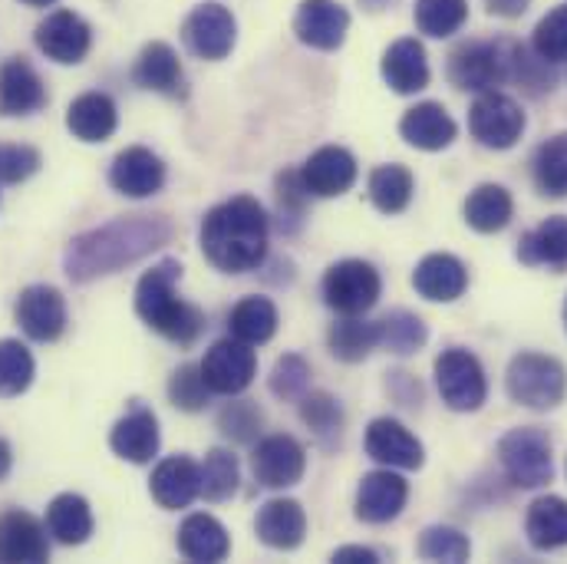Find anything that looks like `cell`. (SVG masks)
<instances>
[{"instance_id": "obj_1", "label": "cell", "mask_w": 567, "mask_h": 564, "mask_svg": "<svg viewBox=\"0 0 567 564\" xmlns=\"http://www.w3.org/2000/svg\"><path fill=\"white\" fill-rule=\"evenodd\" d=\"M172 222L165 215H120L100 228L76 235L66 245L63 271L76 284H90L116 275L142 262L172 238Z\"/></svg>"}, {"instance_id": "obj_2", "label": "cell", "mask_w": 567, "mask_h": 564, "mask_svg": "<svg viewBox=\"0 0 567 564\" xmlns=\"http://www.w3.org/2000/svg\"><path fill=\"white\" fill-rule=\"evenodd\" d=\"M205 258L228 275L255 271L268 255V215L251 195H238L212 208L202 222Z\"/></svg>"}, {"instance_id": "obj_3", "label": "cell", "mask_w": 567, "mask_h": 564, "mask_svg": "<svg viewBox=\"0 0 567 564\" xmlns=\"http://www.w3.org/2000/svg\"><path fill=\"white\" fill-rule=\"evenodd\" d=\"M178 278H182L178 262H158L152 271H145L136 284V314L142 317V324H148L165 340L188 347L202 334L205 314L178 297Z\"/></svg>"}, {"instance_id": "obj_4", "label": "cell", "mask_w": 567, "mask_h": 564, "mask_svg": "<svg viewBox=\"0 0 567 564\" xmlns=\"http://www.w3.org/2000/svg\"><path fill=\"white\" fill-rule=\"evenodd\" d=\"M505 390L518 407L528 410H555L567 397V370L545 353H518L508 363Z\"/></svg>"}, {"instance_id": "obj_5", "label": "cell", "mask_w": 567, "mask_h": 564, "mask_svg": "<svg viewBox=\"0 0 567 564\" xmlns=\"http://www.w3.org/2000/svg\"><path fill=\"white\" fill-rule=\"evenodd\" d=\"M515 40H468L449 57V80L455 90L485 93L512 80Z\"/></svg>"}, {"instance_id": "obj_6", "label": "cell", "mask_w": 567, "mask_h": 564, "mask_svg": "<svg viewBox=\"0 0 567 564\" xmlns=\"http://www.w3.org/2000/svg\"><path fill=\"white\" fill-rule=\"evenodd\" d=\"M498 462L512 485L518 489H542L555 479V455L551 439L538 425H518L502 435Z\"/></svg>"}, {"instance_id": "obj_7", "label": "cell", "mask_w": 567, "mask_h": 564, "mask_svg": "<svg viewBox=\"0 0 567 564\" xmlns=\"http://www.w3.org/2000/svg\"><path fill=\"white\" fill-rule=\"evenodd\" d=\"M435 387L449 410L455 413H475L488 400V380L475 353L462 347H449L435 360Z\"/></svg>"}, {"instance_id": "obj_8", "label": "cell", "mask_w": 567, "mask_h": 564, "mask_svg": "<svg viewBox=\"0 0 567 564\" xmlns=\"http://www.w3.org/2000/svg\"><path fill=\"white\" fill-rule=\"evenodd\" d=\"M383 294L380 271L367 262H337L333 268H327L323 275V300L330 310L343 314V317H360L367 314Z\"/></svg>"}, {"instance_id": "obj_9", "label": "cell", "mask_w": 567, "mask_h": 564, "mask_svg": "<svg viewBox=\"0 0 567 564\" xmlns=\"http://www.w3.org/2000/svg\"><path fill=\"white\" fill-rule=\"evenodd\" d=\"M202 377L208 383L212 393L218 397H238L245 393L255 377H258V357L251 350V343L231 337V340H218L205 360H202Z\"/></svg>"}, {"instance_id": "obj_10", "label": "cell", "mask_w": 567, "mask_h": 564, "mask_svg": "<svg viewBox=\"0 0 567 564\" xmlns=\"http://www.w3.org/2000/svg\"><path fill=\"white\" fill-rule=\"evenodd\" d=\"M468 130L485 148H512L525 133V113L512 96L485 90L468 110Z\"/></svg>"}, {"instance_id": "obj_11", "label": "cell", "mask_w": 567, "mask_h": 564, "mask_svg": "<svg viewBox=\"0 0 567 564\" xmlns=\"http://www.w3.org/2000/svg\"><path fill=\"white\" fill-rule=\"evenodd\" d=\"M182 40L202 60H225L235 50L238 23H235V17H231L228 7H221V3H202V7H195L185 17Z\"/></svg>"}, {"instance_id": "obj_12", "label": "cell", "mask_w": 567, "mask_h": 564, "mask_svg": "<svg viewBox=\"0 0 567 564\" xmlns=\"http://www.w3.org/2000/svg\"><path fill=\"white\" fill-rule=\"evenodd\" d=\"M13 317L20 330L37 343H53L66 330V300L50 284H30L20 290Z\"/></svg>"}, {"instance_id": "obj_13", "label": "cell", "mask_w": 567, "mask_h": 564, "mask_svg": "<svg viewBox=\"0 0 567 564\" xmlns=\"http://www.w3.org/2000/svg\"><path fill=\"white\" fill-rule=\"evenodd\" d=\"M33 40H37V47H40V53H43L47 60L66 63V66H70V63H80V60L90 53L93 30H90V23H86L80 13H73V10H56V13H50V17L37 27Z\"/></svg>"}, {"instance_id": "obj_14", "label": "cell", "mask_w": 567, "mask_h": 564, "mask_svg": "<svg viewBox=\"0 0 567 564\" xmlns=\"http://www.w3.org/2000/svg\"><path fill=\"white\" fill-rule=\"evenodd\" d=\"M255 479L268 489H290L303 479L307 452L293 435H268L258 442L251 455Z\"/></svg>"}, {"instance_id": "obj_15", "label": "cell", "mask_w": 567, "mask_h": 564, "mask_svg": "<svg viewBox=\"0 0 567 564\" xmlns=\"http://www.w3.org/2000/svg\"><path fill=\"white\" fill-rule=\"evenodd\" d=\"M350 13L337 0H303L293 13V33L313 50H337L347 40Z\"/></svg>"}, {"instance_id": "obj_16", "label": "cell", "mask_w": 567, "mask_h": 564, "mask_svg": "<svg viewBox=\"0 0 567 564\" xmlns=\"http://www.w3.org/2000/svg\"><path fill=\"white\" fill-rule=\"evenodd\" d=\"M363 445H367V455L386 469H423L425 462L423 442L406 425L390 417L370 423Z\"/></svg>"}, {"instance_id": "obj_17", "label": "cell", "mask_w": 567, "mask_h": 564, "mask_svg": "<svg viewBox=\"0 0 567 564\" xmlns=\"http://www.w3.org/2000/svg\"><path fill=\"white\" fill-rule=\"evenodd\" d=\"M300 182H303L307 195H317V198L343 195L357 182V158L340 145H323L303 162Z\"/></svg>"}, {"instance_id": "obj_18", "label": "cell", "mask_w": 567, "mask_h": 564, "mask_svg": "<svg viewBox=\"0 0 567 564\" xmlns=\"http://www.w3.org/2000/svg\"><path fill=\"white\" fill-rule=\"evenodd\" d=\"M410 499V485L403 475L383 469V472H370L363 475L360 489H357V519L370 522V525H386L393 522Z\"/></svg>"}, {"instance_id": "obj_19", "label": "cell", "mask_w": 567, "mask_h": 564, "mask_svg": "<svg viewBox=\"0 0 567 564\" xmlns=\"http://www.w3.org/2000/svg\"><path fill=\"white\" fill-rule=\"evenodd\" d=\"M110 185L126 198H148L165 185V162L152 148L133 145L113 158Z\"/></svg>"}, {"instance_id": "obj_20", "label": "cell", "mask_w": 567, "mask_h": 564, "mask_svg": "<svg viewBox=\"0 0 567 564\" xmlns=\"http://www.w3.org/2000/svg\"><path fill=\"white\" fill-rule=\"evenodd\" d=\"M50 558L47 529L30 512L0 515V564H40Z\"/></svg>"}, {"instance_id": "obj_21", "label": "cell", "mask_w": 567, "mask_h": 564, "mask_svg": "<svg viewBox=\"0 0 567 564\" xmlns=\"http://www.w3.org/2000/svg\"><path fill=\"white\" fill-rule=\"evenodd\" d=\"M47 106V86L40 73L13 57L0 66V116H30Z\"/></svg>"}, {"instance_id": "obj_22", "label": "cell", "mask_w": 567, "mask_h": 564, "mask_svg": "<svg viewBox=\"0 0 567 564\" xmlns=\"http://www.w3.org/2000/svg\"><path fill=\"white\" fill-rule=\"evenodd\" d=\"M148 492L168 512L188 509L198 499V462H192L188 455L162 459L148 479Z\"/></svg>"}, {"instance_id": "obj_23", "label": "cell", "mask_w": 567, "mask_h": 564, "mask_svg": "<svg viewBox=\"0 0 567 564\" xmlns=\"http://www.w3.org/2000/svg\"><path fill=\"white\" fill-rule=\"evenodd\" d=\"M429 76L432 73H429L425 47L416 37H403L383 53V80L390 83L393 93L413 96V93L429 86Z\"/></svg>"}, {"instance_id": "obj_24", "label": "cell", "mask_w": 567, "mask_h": 564, "mask_svg": "<svg viewBox=\"0 0 567 564\" xmlns=\"http://www.w3.org/2000/svg\"><path fill=\"white\" fill-rule=\"evenodd\" d=\"M413 287L425 300L449 304V300H458L465 294L468 271L455 255H445V252L425 255L423 262L416 265V271H413Z\"/></svg>"}, {"instance_id": "obj_25", "label": "cell", "mask_w": 567, "mask_h": 564, "mask_svg": "<svg viewBox=\"0 0 567 564\" xmlns=\"http://www.w3.org/2000/svg\"><path fill=\"white\" fill-rule=\"evenodd\" d=\"M400 136L410 142L413 148L442 152V148H449V145L455 142L458 126H455V120L445 113L442 103H416V106L406 110V116L400 120Z\"/></svg>"}, {"instance_id": "obj_26", "label": "cell", "mask_w": 567, "mask_h": 564, "mask_svg": "<svg viewBox=\"0 0 567 564\" xmlns=\"http://www.w3.org/2000/svg\"><path fill=\"white\" fill-rule=\"evenodd\" d=\"M518 262L528 268H567V215H551L518 242Z\"/></svg>"}, {"instance_id": "obj_27", "label": "cell", "mask_w": 567, "mask_h": 564, "mask_svg": "<svg viewBox=\"0 0 567 564\" xmlns=\"http://www.w3.org/2000/svg\"><path fill=\"white\" fill-rule=\"evenodd\" d=\"M110 449L120 459L136 462V465L152 462V455L158 452V420H155V413L145 410V407H136L133 413H126L110 432Z\"/></svg>"}, {"instance_id": "obj_28", "label": "cell", "mask_w": 567, "mask_h": 564, "mask_svg": "<svg viewBox=\"0 0 567 564\" xmlns=\"http://www.w3.org/2000/svg\"><path fill=\"white\" fill-rule=\"evenodd\" d=\"M120 126L116 103L106 93H83L66 110V130L80 142H106Z\"/></svg>"}, {"instance_id": "obj_29", "label": "cell", "mask_w": 567, "mask_h": 564, "mask_svg": "<svg viewBox=\"0 0 567 564\" xmlns=\"http://www.w3.org/2000/svg\"><path fill=\"white\" fill-rule=\"evenodd\" d=\"M258 539L268 545V548H278V552H290L303 542L307 535V515L303 509L293 502V499H271L261 512H258Z\"/></svg>"}, {"instance_id": "obj_30", "label": "cell", "mask_w": 567, "mask_h": 564, "mask_svg": "<svg viewBox=\"0 0 567 564\" xmlns=\"http://www.w3.org/2000/svg\"><path fill=\"white\" fill-rule=\"evenodd\" d=\"M178 552L188 562H225L231 552V539L225 525L212 515H188L178 529Z\"/></svg>"}, {"instance_id": "obj_31", "label": "cell", "mask_w": 567, "mask_h": 564, "mask_svg": "<svg viewBox=\"0 0 567 564\" xmlns=\"http://www.w3.org/2000/svg\"><path fill=\"white\" fill-rule=\"evenodd\" d=\"M525 535L538 552H558L567 545V499L545 495L535 499L525 519Z\"/></svg>"}, {"instance_id": "obj_32", "label": "cell", "mask_w": 567, "mask_h": 564, "mask_svg": "<svg viewBox=\"0 0 567 564\" xmlns=\"http://www.w3.org/2000/svg\"><path fill=\"white\" fill-rule=\"evenodd\" d=\"M465 222L468 228H475L478 235H495L502 232L512 215H515V202H512V192L495 185V182H485L478 185L468 198H465Z\"/></svg>"}, {"instance_id": "obj_33", "label": "cell", "mask_w": 567, "mask_h": 564, "mask_svg": "<svg viewBox=\"0 0 567 564\" xmlns=\"http://www.w3.org/2000/svg\"><path fill=\"white\" fill-rule=\"evenodd\" d=\"M47 532L60 545H83L93 535V512L90 502L76 492H63L47 509Z\"/></svg>"}, {"instance_id": "obj_34", "label": "cell", "mask_w": 567, "mask_h": 564, "mask_svg": "<svg viewBox=\"0 0 567 564\" xmlns=\"http://www.w3.org/2000/svg\"><path fill=\"white\" fill-rule=\"evenodd\" d=\"M136 83L142 90L162 93V96H178L182 93V63L175 57V50L168 43H148L136 60L133 70Z\"/></svg>"}, {"instance_id": "obj_35", "label": "cell", "mask_w": 567, "mask_h": 564, "mask_svg": "<svg viewBox=\"0 0 567 564\" xmlns=\"http://www.w3.org/2000/svg\"><path fill=\"white\" fill-rule=\"evenodd\" d=\"M228 327H231V337H238L251 347L268 343L278 334V307L268 297H245L231 310Z\"/></svg>"}, {"instance_id": "obj_36", "label": "cell", "mask_w": 567, "mask_h": 564, "mask_svg": "<svg viewBox=\"0 0 567 564\" xmlns=\"http://www.w3.org/2000/svg\"><path fill=\"white\" fill-rule=\"evenodd\" d=\"M327 343H330V353L337 360L360 363V360H367L380 347V327L370 324V320H360V317H347V320L330 327Z\"/></svg>"}, {"instance_id": "obj_37", "label": "cell", "mask_w": 567, "mask_h": 564, "mask_svg": "<svg viewBox=\"0 0 567 564\" xmlns=\"http://www.w3.org/2000/svg\"><path fill=\"white\" fill-rule=\"evenodd\" d=\"M416 182L406 165H380L370 175V198L383 215H400L413 202Z\"/></svg>"}, {"instance_id": "obj_38", "label": "cell", "mask_w": 567, "mask_h": 564, "mask_svg": "<svg viewBox=\"0 0 567 564\" xmlns=\"http://www.w3.org/2000/svg\"><path fill=\"white\" fill-rule=\"evenodd\" d=\"M532 175L542 195L567 198V133H558L538 145L532 158Z\"/></svg>"}, {"instance_id": "obj_39", "label": "cell", "mask_w": 567, "mask_h": 564, "mask_svg": "<svg viewBox=\"0 0 567 564\" xmlns=\"http://www.w3.org/2000/svg\"><path fill=\"white\" fill-rule=\"evenodd\" d=\"M377 327H380V347H386L390 353H400V357L423 350L429 340L425 324L410 310H393L383 320H377Z\"/></svg>"}, {"instance_id": "obj_40", "label": "cell", "mask_w": 567, "mask_h": 564, "mask_svg": "<svg viewBox=\"0 0 567 564\" xmlns=\"http://www.w3.org/2000/svg\"><path fill=\"white\" fill-rule=\"evenodd\" d=\"M238 489V459L225 449H212L198 465V495L208 502H225Z\"/></svg>"}, {"instance_id": "obj_41", "label": "cell", "mask_w": 567, "mask_h": 564, "mask_svg": "<svg viewBox=\"0 0 567 564\" xmlns=\"http://www.w3.org/2000/svg\"><path fill=\"white\" fill-rule=\"evenodd\" d=\"M465 20H468V0H416V27L432 40L458 33Z\"/></svg>"}, {"instance_id": "obj_42", "label": "cell", "mask_w": 567, "mask_h": 564, "mask_svg": "<svg viewBox=\"0 0 567 564\" xmlns=\"http://www.w3.org/2000/svg\"><path fill=\"white\" fill-rule=\"evenodd\" d=\"M37 363L20 340H0V400H13L30 390Z\"/></svg>"}, {"instance_id": "obj_43", "label": "cell", "mask_w": 567, "mask_h": 564, "mask_svg": "<svg viewBox=\"0 0 567 564\" xmlns=\"http://www.w3.org/2000/svg\"><path fill=\"white\" fill-rule=\"evenodd\" d=\"M468 555H472V545H468V539L458 529L432 525V529H425L423 535H420V558H425V562L458 564L468 562Z\"/></svg>"}, {"instance_id": "obj_44", "label": "cell", "mask_w": 567, "mask_h": 564, "mask_svg": "<svg viewBox=\"0 0 567 564\" xmlns=\"http://www.w3.org/2000/svg\"><path fill=\"white\" fill-rule=\"evenodd\" d=\"M532 50L545 60V63H565L567 60V3L555 7L551 13H545L532 33Z\"/></svg>"}, {"instance_id": "obj_45", "label": "cell", "mask_w": 567, "mask_h": 564, "mask_svg": "<svg viewBox=\"0 0 567 564\" xmlns=\"http://www.w3.org/2000/svg\"><path fill=\"white\" fill-rule=\"evenodd\" d=\"M208 397H212V390H208V383H205V377H202V367L185 363V367H178V370L172 373V380H168V400H172L178 410L198 413V410H205Z\"/></svg>"}, {"instance_id": "obj_46", "label": "cell", "mask_w": 567, "mask_h": 564, "mask_svg": "<svg viewBox=\"0 0 567 564\" xmlns=\"http://www.w3.org/2000/svg\"><path fill=\"white\" fill-rule=\"evenodd\" d=\"M268 387L281 400H300L307 393V387H310V367H307V360L297 357V353H284L281 360L275 363L271 377H268Z\"/></svg>"}, {"instance_id": "obj_47", "label": "cell", "mask_w": 567, "mask_h": 564, "mask_svg": "<svg viewBox=\"0 0 567 564\" xmlns=\"http://www.w3.org/2000/svg\"><path fill=\"white\" fill-rule=\"evenodd\" d=\"M43 165L40 152L33 145H10V142H0V182L3 185H17V182H27L30 175H37Z\"/></svg>"}, {"instance_id": "obj_48", "label": "cell", "mask_w": 567, "mask_h": 564, "mask_svg": "<svg viewBox=\"0 0 567 564\" xmlns=\"http://www.w3.org/2000/svg\"><path fill=\"white\" fill-rule=\"evenodd\" d=\"M300 420L310 425L313 432H340L343 425V410L330 393H303L300 397Z\"/></svg>"}, {"instance_id": "obj_49", "label": "cell", "mask_w": 567, "mask_h": 564, "mask_svg": "<svg viewBox=\"0 0 567 564\" xmlns=\"http://www.w3.org/2000/svg\"><path fill=\"white\" fill-rule=\"evenodd\" d=\"M261 420H265L261 410H258L251 400H241V403H231V407L221 410L218 425H221V432H225L228 439L251 442V439L258 435V429H261Z\"/></svg>"}, {"instance_id": "obj_50", "label": "cell", "mask_w": 567, "mask_h": 564, "mask_svg": "<svg viewBox=\"0 0 567 564\" xmlns=\"http://www.w3.org/2000/svg\"><path fill=\"white\" fill-rule=\"evenodd\" d=\"M303 202H307V188L300 182V172H281L278 175V208H281V222L287 218L297 228V222L303 215Z\"/></svg>"}, {"instance_id": "obj_51", "label": "cell", "mask_w": 567, "mask_h": 564, "mask_svg": "<svg viewBox=\"0 0 567 564\" xmlns=\"http://www.w3.org/2000/svg\"><path fill=\"white\" fill-rule=\"evenodd\" d=\"M333 562H340V564H353V562L377 564V562H380V555H377L373 548H363V545H347V548H337V552H333Z\"/></svg>"}, {"instance_id": "obj_52", "label": "cell", "mask_w": 567, "mask_h": 564, "mask_svg": "<svg viewBox=\"0 0 567 564\" xmlns=\"http://www.w3.org/2000/svg\"><path fill=\"white\" fill-rule=\"evenodd\" d=\"M485 3H488V13L505 17V20H515V17H522L528 10L532 0H485Z\"/></svg>"}, {"instance_id": "obj_53", "label": "cell", "mask_w": 567, "mask_h": 564, "mask_svg": "<svg viewBox=\"0 0 567 564\" xmlns=\"http://www.w3.org/2000/svg\"><path fill=\"white\" fill-rule=\"evenodd\" d=\"M10 465H13V452H10V442H7V439H0V479H7Z\"/></svg>"}, {"instance_id": "obj_54", "label": "cell", "mask_w": 567, "mask_h": 564, "mask_svg": "<svg viewBox=\"0 0 567 564\" xmlns=\"http://www.w3.org/2000/svg\"><path fill=\"white\" fill-rule=\"evenodd\" d=\"M23 3H30V7H50L53 0H23Z\"/></svg>"}, {"instance_id": "obj_55", "label": "cell", "mask_w": 567, "mask_h": 564, "mask_svg": "<svg viewBox=\"0 0 567 564\" xmlns=\"http://www.w3.org/2000/svg\"><path fill=\"white\" fill-rule=\"evenodd\" d=\"M565 327H567V300H565Z\"/></svg>"}]
</instances>
